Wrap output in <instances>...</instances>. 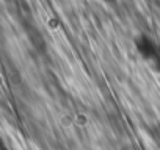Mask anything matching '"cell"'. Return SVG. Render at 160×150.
Returning a JSON list of instances; mask_svg holds the SVG:
<instances>
[{
	"instance_id": "obj_1",
	"label": "cell",
	"mask_w": 160,
	"mask_h": 150,
	"mask_svg": "<svg viewBox=\"0 0 160 150\" xmlns=\"http://www.w3.org/2000/svg\"><path fill=\"white\" fill-rule=\"evenodd\" d=\"M135 49L146 61L160 63V45L152 38H149L146 35H140L135 39Z\"/></svg>"
},
{
	"instance_id": "obj_2",
	"label": "cell",
	"mask_w": 160,
	"mask_h": 150,
	"mask_svg": "<svg viewBox=\"0 0 160 150\" xmlns=\"http://www.w3.org/2000/svg\"><path fill=\"white\" fill-rule=\"evenodd\" d=\"M98 2H102V3H115L116 0H98Z\"/></svg>"
}]
</instances>
